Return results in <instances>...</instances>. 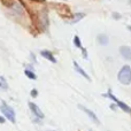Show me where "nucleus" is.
Listing matches in <instances>:
<instances>
[{
    "label": "nucleus",
    "mask_w": 131,
    "mask_h": 131,
    "mask_svg": "<svg viewBox=\"0 0 131 131\" xmlns=\"http://www.w3.org/2000/svg\"><path fill=\"white\" fill-rule=\"evenodd\" d=\"M5 122H6V121H5V117H4V116L0 115V123H1V124H4Z\"/></svg>",
    "instance_id": "18"
},
{
    "label": "nucleus",
    "mask_w": 131,
    "mask_h": 131,
    "mask_svg": "<svg viewBox=\"0 0 131 131\" xmlns=\"http://www.w3.org/2000/svg\"><path fill=\"white\" fill-rule=\"evenodd\" d=\"M40 55L44 58V59H47L48 61H51V62H53V63H57V58L53 55V53L52 52H50V51H47V50H43L40 52Z\"/></svg>",
    "instance_id": "7"
},
{
    "label": "nucleus",
    "mask_w": 131,
    "mask_h": 131,
    "mask_svg": "<svg viewBox=\"0 0 131 131\" xmlns=\"http://www.w3.org/2000/svg\"><path fill=\"white\" fill-rule=\"evenodd\" d=\"M117 81L123 85H130L131 84V67L129 64H124L120 69L117 74Z\"/></svg>",
    "instance_id": "1"
},
{
    "label": "nucleus",
    "mask_w": 131,
    "mask_h": 131,
    "mask_svg": "<svg viewBox=\"0 0 131 131\" xmlns=\"http://www.w3.org/2000/svg\"><path fill=\"white\" fill-rule=\"evenodd\" d=\"M106 97H108L109 99L112 100V101H114L116 105H117V107L118 108H121V111H123V112H125V113H128V114H131V108L129 106H128L125 102H123V101H121V100H118L117 98L115 97V95L113 94V93L111 92V91H108V93L106 94Z\"/></svg>",
    "instance_id": "3"
},
{
    "label": "nucleus",
    "mask_w": 131,
    "mask_h": 131,
    "mask_svg": "<svg viewBox=\"0 0 131 131\" xmlns=\"http://www.w3.org/2000/svg\"><path fill=\"white\" fill-rule=\"evenodd\" d=\"M51 131H53V130H51Z\"/></svg>",
    "instance_id": "20"
},
{
    "label": "nucleus",
    "mask_w": 131,
    "mask_h": 131,
    "mask_svg": "<svg viewBox=\"0 0 131 131\" xmlns=\"http://www.w3.org/2000/svg\"><path fill=\"white\" fill-rule=\"evenodd\" d=\"M128 29H129L130 31H131V25H129V27H128Z\"/></svg>",
    "instance_id": "19"
},
{
    "label": "nucleus",
    "mask_w": 131,
    "mask_h": 131,
    "mask_svg": "<svg viewBox=\"0 0 131 131\" xmlns=\"http://www.w3.org/2000/svg\"><path fill=\"white\" fill-rule=\"evenodd\" d=\"M24 74H25V76H27L28 78H30V79H36L37 78L36 74H35L34 71H31V70H29V69H25Z\"/></svg>",
    "instance_id": "12"
},
{
    "label": "nucleus",
    "mask_w": 131,
    "mask_h": 131,
    "mask_svg": "<svg viewBox=\"0 0 131 131\" xmlns=\"http://www.w3.org/2000/svg\"><path fill=\"white\" fill-rule=\"evenodd\" d=\"M120 53L125 60H131V47H129V46H121Z\"/></svg>",
    "instance_id": "6"
},
{
    "label": "nucleus",
    "mask_w": 131,
    "mask_h": 131,
    "mask_svg": "<svg viewBox=\"0 0 131 131\" xmlns=\"http://www.w3.org/2000/svg\"><path fill=\"white\" fill-rule=\"evenodd\" d=\"M79 109H82V111H83L84 113H85L86 115H88L89 117L91 118V121H93V122H94L95 124H100V121H99V118H98V116L95 115V114L93 113V112L91 111V109L86 108V107L82 106V105H79Z\"/></svg>",
    "instance_id": "5"
},
{
    "label": "nucleus",
    "mask_w": 131,
    "mask_h": 131,
    "mask_svg": "<svg viewBox=\"0 0 131 131\" xmlns=\"http://www.w3.org/2000/svg\"><path fill=\"white\" fill-rule=\"evenodd\" d=\"M113 17L115 18V20H120L121 18V15L118 13H113Z\"/></svg>",
    "instance_id": "16"
},
{
    "label": "nucleus",
    "mask_w": 131,
    "mask_h": 131,
    "mask_svg": "<svg viewBox=\"0 0 131 131\" xmlns=\"http://www.w3.org/2000/svg\"><path fill=\"white\" fill-rule=\"evenodd\" d=\"M29 108H30V111L32 112V114H34L35 116H36L38 120H41V118H44V113L41 112V109L39 108L38 106H37L35 102H29Z\"/></svg>",
    "instance_id": "4"
},
{
    "label": "nucleus",
    "mask_w": 131,
    "mask_h": 131,
    "mask_svg": "<svg viewBox=\"0 0 131 131\" xmlns=\"http://www.w3.org/2000/svg\"><path fill=\"white\" fill-rule=\"evenodd\" d=\"M82 53H83V57L85 58V59H88V51L85 50V48H82Z\"/></svg>",
    "instance_id": "15"
},
{
    "label": "nucleus",
    "mask_w": 131,
    "mask_h": 131,
    "mask_svg": "<svg viewBox=\"0 0 131 131\" xmlns=\"http://www.w3.org/2000/svg\"><path fill=\"white\" fill-rule=\"evenodd\" d=\"M116 107H117V105H116L115 102L111 105V109H113V111H116Z\"/></svg>",
    "instance_id": "17"
},
{
    "label": "nucleus",
    "mask_w": 131,
    "mask_h": 131,
    "mask_svg": "<svg viewBox=\"0 0 131 131\" xmlns=\"http://www.w3.org/2000/svg\"><path fill=\"white\" fill-rule=\"evenodd\" d=\"M97 40H98V43H99L100 45H102V46L108 45V43H109V38H108V36H107V35H105V34H100V35H98Z\"/></svg>",
    "instance_id": "9"
},
{
    "label": "nucleus",
    "mask_w": 131,
    "mask_h": 131,
    "mask_svg": "<svg viewBox=\"0 0 131 131\" xmlns=\"http://www.w3.org/2000/svg\"><path fill=\"white\" fill-rule=\"evenodd\" d=\"M0 89H1V90H7V89H8V84H7L6 79L2 76H0Z\"/></svg>",
    "instance_id": "13"
},
{
    "label": "nucleus",
    "mask_w": 131,
    "mask_h": 131,
    "mask_svg": "<svg viewBox=\"0 0 131 131\" xmlns=\"http://www.w3.org/2000/svg\"><path fill=\"white\" fill-rule=\"evenodd\" d=\"M74 68H75V70H76V71L78 72L79 75H81V76H83V77H84V78H86L88 81H90V79H91V78H90V76H89V75L86 74L85 70L82 69V67H81V66H79L78 63H77L76 61H74Z\"/></svg>",
    "instance_id": "8"
},
{
    "label": "nucleus",
    "mask_w": 131,
    "mask_h": 131,
    "mask_svg": "<svg viewBox=\"0 0 131 131\" xmlns=\"http://www.w3.org/2000/svg\"><path fill=\"white\" fill-rule=\"evenodd\" d=\"M85 16V14L84 13H75V15H74V17H72V21H71V23H76V22H78V21H81L82 18Z\"/></svg>",
    "instance_id": "10"
},
{
    "label": "nucleus",
    "mask_w": 131,
    "mask_h": 131,
    "mask_svg": "<svg viewBox=\"0 0 131 131\" xmlns=\"http://www.w3.org/2000/svg\"><path fill=\"white\" fill-rule=\"evenodd\" d=\"M0 111H1L4 117H6L8 121H10L12 123H15L16 122L15 112H14V109L12 108V107L9 106L6 101H4V100L1 101V105H0Z\"/></svg>",
    "instance_id": "2"
},
{
    "label": "nucleus",
    "mask_w": 131,
    "mask_h": 131,
    "mask_svg": "<svg viewBox=\"0 0 131 131\" xmlns=\"http://www.w3.org/2000/svg\"><path fill=\"white\" fill-rule=\"evenodd\" d=\"M74 45H75V47L79 48V50H82V48H83V46H82V43H81V39H79L78 36H75L74 37Z\"/></svg>",
    "instance_id": "11"
},
{
    "label": "nucleus",
    "mask_w": 131,
    "mask_h": 131,
    "mask_svg": "<svg viewBox=\"0 0 131 131\" xmlns=\"http://www.w3.org/2000/svg\"><path fill=\"white\" fill-rule=\"evenodd\" d=\"M30 94H31V97H32V98H36L37 95H38V91H37L36 89H32L31 92H30Z\"/></svg>",
    "instance_id": "14"
}]
</instances>
